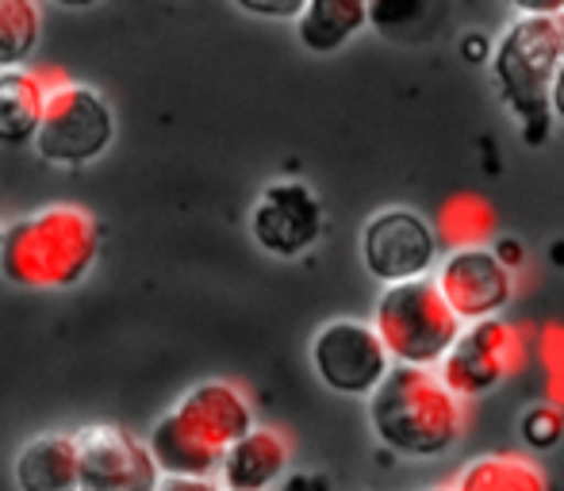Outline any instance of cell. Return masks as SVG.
<instances>
[{"instance_id": "cell-1", "label": "cell", "mask_w": 564, "mask_h": 491, "mask_svg": "<svg viewBox=\"0 0 564 491\" xmlns=\"http://www.w3.org/2000/svg\"><path fill=\"white\" fill-rule=\"evenodd\" d=\"M100 258V223L82 204H46L4 227L0 273L15 288H74Z\"/></svg>"}, {"instance_id": "cell-2", "label": "cell", "mask_w": 564, "mask_h": 491, "mask_svg": "<svg viewBox=\"0 0 564 491\" xmlns=\"http://www.w3.org/2000/svg\"><path fill=\"white\" fill-rule=\"evenodd\" d=\"M369 426L388 454L431 461L449 454L465 434V400L434 369L392 365L369 395Z\"/></svg>"}, {"instance_id": "cell-3", "label": "cell", "mask_w": 564, "mask_h": 491, "mask_svg": "<svg viewBox=\"0 0 564 491\" xmlns=\"http://www.w3.org/2000/svg\"><path fill=\"white\" fill-rule=\"evenodd\" d=\"M564 58L561 35L550 12H534L530 4L519 8L511 28L491 51V74H496L503 100L527 127V139L538 142L550 131V89Z\"/></svg>"}, {"instance_id": "cell-4", "label": "cell", "mask_w": 564, "mask_h": 491, "mask_svg": "<svg viewBox=\"0 0 564 491\" xmlns=\"http://www.w3.org/2000/svg\"><path fill=\"white\" fill-rule=\"evenodd\" d=\"M369 327L377 330L388 361L408 369H438L460 335L457 315L449 312L431 276L388 284L377 296Z\"/></svg>"}, {"instance_id": "cell-5", "label": "cell", "mask_w": 564, "mask_h": 491, "mask_svg": "<svg viewBox=\"0 0 564 491\" xmlns=\"http://www.w3.org/2000/svg\"><path fill=\"white\" fill-rule=\"evenodd\" d=\"M116 142V112L97 89L58 74L46 97L43 120L31 139L35 154L51 165H89Z\"/></svg>"}, {"instance_id": "cell-6", "label": "cell", "mask_w": 564, "mask_h": 491, "mask_svg": "<svg viewBox=\"0 0 564 491\" xmlns=\"http://www.w3.org/2000/svg\"><path fill=\"white\" fill-rule=\"evenodd\" d=\"M522 365H527L522 327L507 319H484L460 327L453 350L434 372L457 400H476V395H488L491 388H499L507 377H514Z\"/></svg>"}, {"instance_id": "cell-7", "label": "cell", "mask_w": 564, "mask_h": 491, "mask_svg": "<svg viewBox=\"0 0 564 491\" xmlns=\"http://www.w3.org/2000/svg\"><path fill=\"white\" fill-rule=\"evenodd\" d=\"M361 261L380 284H408L438 265V234L419 211L384 208L361 227Z\"/></svg>"}, {"instance_id": "cell-8", "label": "cell", "mask_w": 564, "mask_h": 491, "mask_svg": "<svg viewBox=\"0 0 564 491\" xmlns=\"http://www.w3.org/2000/svg\"><path fill=\"white\" fill-rule=\"evenodd\" d=\"M77 441V491H154L158 469L139 434L119 423H89Z\"/></svg>"}, {"instance_id": "cell-9", "label": "cell", "mask_w": 564, "mask_h": 491, "mask_svg": "<svg viewBox=\"0 0 564 491\" xmlns=\"http://www.w3.org/2000/svg\"><path fill=\"white\" fill-rule=\"evenodd\" d=\"M312 369L330 392L369 400L372 388L388 377L392 361H388L384 346L369 323L330 319L312 338Z\"/></svg>"}, {"instance_id": "cell-10", "label": "cell", "mask_w": 564, "mask_h": 491, "mask_svg": "<svg viewBox=\"0 0 564 491\" xmlns=\"http://www.w3.org/2000/svg\"><path fill=\"white\" fill-rule=\"evenodd\" d=\"M434 284H438L442 299L449 312L457 315L460 327L484 319H499L503 307L514 296V273L499 265L491 246H468V250H449L446 258L434 265Z\"/></svg>"}, {"instance_id": "cell-11", "label": "cell", "mask_w": 564, "mask_h": 491, "mask_svg": "<svg viewBox=\"0 0 564 491\" xmlns=\"http://www.w3.org/2000/svg\"><path fill=\"white\" fill-rule=\"evenodd\" d=\"M327 231V211L304 181H273L250 211V234L273 258H300Z\"/></svg>"}, {"instance_id": "cell-12", "label": "cell", "mask_w": 564, "mask_h": 491, "mask_svg": "<svg viewBox=\"0 0 564 491\" xmlns=\"http://www.w3.org/2000/svg\"><path fill=\"white\" fill-rule=\"evenodd\" d=\"M170 415L200 441L204 449L224 457L246 430H253V403L250 392L235 380H200L188 392L177 395Z\"/></svg>"}, {"instance_id": "cell-13", "label": "cell", "mask_w": 564, "mask_h": 491, "mask_svg": "<svg viewBox=\"0 0 564 491\" xmlns=\"http://www.w3.org/2000/svg\"><path fill=\"white\" fill-rule=\"evenodd\" d=\"M292 441L276 426H253L224 454L216 484L224 491H269L289 477Z\"/></svg>"}, {"instance_id": "cell-14", "label": "cell", "mask_w": 564, "mask_h": 491, "mask_svg": "<svg viewBox=\"0 0 564 491\" xmlns=\"http://www.w3.org/2000/svg\"><path fill=\"white\" fill-rule=\"evenodd\" d=\"M54 81H58V69H0V142L4 146H28L35 139Z\"/></svg>"}, {"instance_id": "cell-15", "label": "cell", "mask_w": 564, "mask_h": 491, "mask_svg": "<svg viewBox=\"0 0 564 491\" xmlns=\"http://www.w3.org/2000/svg\"><path fill=\"white\" fill-rule=\"evenodd\" d=\"M12 477L20 491H77L74 434H39L15 454Z\"/></svg>"}, {"instance_id": "cell-16", "label": "cell", "mask_w": 564, "mask_h": 491, "mask_svg": "<svg viewBox=\"0 0 564 491\" xmlns=\"http://www.w3.org/2000/svg\"><path fill=\"white\" fill-rule=\"evenodd\" d=\"M361 28H369L365 0H304L296 15V39L312 54H335Z\"/></svg>"}, {"instance_id": "cell-17", "label": "cell", "mask_w": 564, "mask_h": 491, "mask_svg": "<svg viewBox=\"0 0 564 491\" xmlns=\"http://www.w3.org/2000/svg\"><path fill=\"white\" fill-rule=\"evenodd\" d=\"M453 491H550V477L534 457L484 454L468 461L449 484Z\"/></svg>"}, {"instance_id": "cell-18", "label": "cell", "mask_w": 564, "mask_h": 491, "mask_svg": "<svg viewBox=\"0 0 564 491\" xmlns=\"http://www.w3.org/2000/svg\"><path fill=\"white\" fill-rule=\"evenodd\" d=\"M496 231V211L484 196H473V193H460L453 200L442 204L438 211V246L446 242L449 250H468V246H484Z\"/></svg>"}, {"instance_id": "cell-19", "label": "cell", "mask_w": 564, "mask_h": 491, "mask_svg": "<svg viewBox=\"0 0 564 491\" xmlns=\"http://www.w3.org/2000/svg\"><path fill=\"white\" fill-rule=\"evenodd\" d=\"M43 39V8L35 0H0V69H23Z\"/></svg>"}, {"instance_id": "cell-20", "label": "cell", "mask_w": 564, "mask_h": 491, "mask_svg": "<svg viewBox=\"0 0 564 491\" xmlns=\"http://www.w3.org/2000/svg\"><path fill=\"white\" fill-rule=\"evenodd\" d=\"M522 438L530 449H553L564 438V411L553 403H538L522 415Z\"/></svg>"}, {"instance_id": "cell-21", "label": "cell", "mask_w": 564, "mask_h": 491, "mask_svg": "<svg viewBox=\"0 0 564 491\" xmlns=\"http://www.w3.org/2000/svg\"><path fill=\"white\" fill-rule=\"evenodd\" d=\"M365 8H369V23L380 35H403V28H411V20H423L431 12L426 4H403V0H380V4Z\"/></svg>"}, {"instance_id": "cell-22", "label": "cell", "mask_w": 564, "mask_h": 491, "mask_svg": "<svg viewBox=\"0 0 564 491\" xmlns=\"http://www.w3.org/2000/svg\"><path fill=\"white\" fill-rule=\"evenodd\" d=\"M545 365H550V403L564 411V330L545 335Z\"/></svg>"}, {"instance_id": "cell-23", "label": "cell", "mask_w": 564, "mask_h": 491, "mask_svg": "<svg viewBox=\"0 0 564 491\" xmlns=\"http://www.w3.org/2000/svg\"><path fill=\"white\" fill-rule=\"evenodd\" d=\"M238 12L246 15H265V20H292L304 12V0H238Z\"/></svg>"}, {"instance_id": "cell-24", "label": "cell", "mask_w": 564, "mask_h": 491, "mask_svg": "<svg viewBox=\"0 0 564 491\" xmlns=\"http://www.w3.org/2000/svg\"><path fill=\"white\" fill-rule=\"evenodd\" d=\"M276 488L281 491H335L323 472H289Z\"/></svg>"}, {"instance_id": "cell-25", "label": "cell", "mask_w": 564, "mask_h": 491, "mask_svg": "<svg viewBox=\"0 0 564 491\" xmlns=\"http://www.w3.org/2000/svg\"><path fill=\"white\" fill-rule=\"evenodd\" d=\"M154 491H224L216 480H185V477H162Z\"/></svg>"}, {"instance_id": "cell-26", "label": "cell", "mask_w": 564, "mask_h": 491, "mask_svg": "<svg viewBox=\"0 0 564 491\" xmlns=\"http://www.w3.org/2000/svg\"><path fill=\"white\" fill-rule=\"evenodd\" d=\"M491 253L499 258V265H507L511 273H519V265H522V242L519 239H499Z\"/></svg>"}, {"instance_id": "cell-27", "label": "cell", "mask_w": 564, "mask_h": 491, "mask_svg": "<svg viewBox=\"0 0 564 491\" xmlns=\"http://www.w3.org/2000/svg\"><path fill=\"white\" fill-rule=\"evenodd\" d=\"M550 116L564 120V58H561L557 77H553V89H550Z\"/></svg>"}, {"instance_id": "cell-28", "label": "cell", "mask_w": 564, "mask_h": 491, "mask_svg": "<svg viewBox=\"0 0 564 491\" xmlns=\"http://www.w3.org/2000/svg\"><path fill=\"white\" fill-rule=\"evenodd\" d=\"M484 51H488V43H484V39H476V35H468V39H465L468 62H480V58H484Z\"/></svg>"}, {"instance_id": "cell-29", "label": "cell", "mask_w": 564, "mask_h": 491, "mask_svg": "<svg viewBox=\"0 0 564 491\" xmlns=\"http://www.w3.org/2000/svg\"><path fill=\"white\" fill-rule=\"evenodd\" d=\"M550 20H553V28H557V35H561V46H564V0H561V4H553Z\"/></svg>"}, {"instance_id": "cell-30", "label": "cell", "mask_w": 564, "mask_h": 491, "mask_svg": "<svg viewBox=\"0 0 564 491\" xmlns=\"http://www.w3.org/2000/svg\"><path fill=\"white\" fill-rule=\"evenodd\" d=\"M423 491H453L449 484H431V488H423Z\"/></svg>"}, {"instance_id": "cell-31", "label": "cell", "mask_w": 564, "mask_h": 491, "mask_svg": "<svg viewBox=\"0 0 564 491\" xmlns=\"http://www.w3.org/2000/svg\"><path fill=\"white\" fill-rule=\"evenodd\" d=\"M0 242H4V223H0Z\"/></svg>"}]
</instances>
